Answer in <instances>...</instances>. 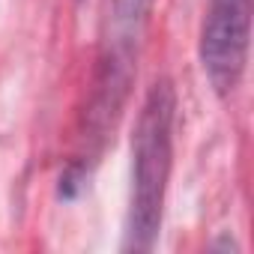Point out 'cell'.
<instances>
[{
    "mask_svg": "<svg viewBox=\"0 0 254 254\" xmlns=\"http://www.w3.org/2000/svg\"><path fill=\"white\" fill-rule=\"evenodd\" d=\"M251 0H209L200 30V66L218 93H233L248 66Z\"/></svg>",
    "mask_w": 254,
    "mask_h": 254,
    "instance_id": "cell-2",
    "label": "cell"
},
{
    "mask_svg": "<svg viewBox=\"0 0 254 254\" xmlns=\"http://www.w3.org/2000/svg\"><path fill=\"white\" fill-rule=\"evenodd\" d=\"M174 120L177 93L171 81H156L141 105L132 138V197L126 248L150 251L165 212V194L174 168Z\"/></svg>",
    "mask_w": 254,
    "mask_h": 254,
    "instance_id": "cell-1",
    "label": "cell"
},
{
    "mask_svg": "<svg viewBox=\"0 0 254 254\" xmlns=\"http://www.w3.org/2000/svg\"><path fill=\"white\" fill-rule=\"evenodd\" d=\"M147 9H150V0H114V27L120 33L114 57H126V54H129V45H132V39H135Z\"/></svg>",
    "mask_w": 254,
    "mask_h": 254,
    "instance_id": "cell-3",
    "label": "cell"
}]
</instances>
